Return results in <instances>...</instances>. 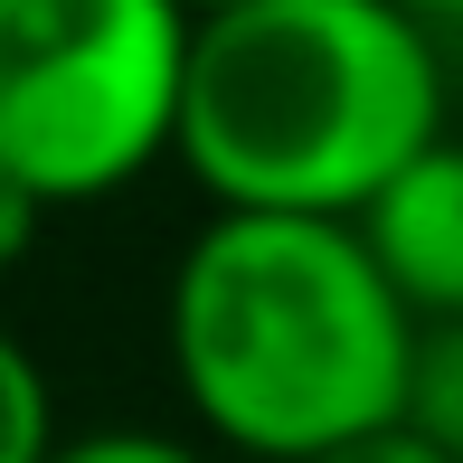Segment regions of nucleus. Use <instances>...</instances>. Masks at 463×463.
<instances>
[{
	"mask_svg": "<svg viewBox=\"0 0 463 463\" xmlns=\"http://www.w3.org/2000/svg\"><path fill=\"white\" fill-rule=\"evenodd\" d=\"M67 426H57V388L38 369V350L0 322V463H57Z\"/></svg>",
	"mask_w": 463,
	"mask_h": 463,
	"instance_id": "obj_5",
	"label": "nucleus"
},
{
	"mask_svg": "<svg viewBox=\"0 0 463 463\" xmlns=\"http://www.w3.org/2000/svg\"><path fill=\"white\" fill-rule=\"evenodd\" d=\"M416 322L350 218L208 208L161 284L180 416L227 463H322L407 426Z\"/></svg>",
	"mask_w": 463,
	"mask_h": 463,
	"instance_id": "obj_1",
	"label": "nucleus"
},
{
	"mask_svg": "<svg viewBox=\"0 0 463 463\" xmlns=\"http://www.w3.org/2000/svg\"><path fill=\"white\" fill-rule=\"evenodd\" d=\"M189 0H0V180L38 208H95L180 161Z\"/></svg>",
	"mask_w": 463,
	"mask_h": 463,
	"instance_id": "obj_3",
	"label": "nucleus"
},
{
	"mask_svg": "<svg viewBox=\"0 0 463 463\" xmlns=\"http://www.w3.org/2000/svg\"><path fill=\"white\" fill-rule=\"evenodd\" d=\"M189 10H199V19H218V10H237V0H189Z\"/></svg>",
	"mask_w": 463,
	"mask_h": 463,
	"instance_id": "obj_11",
	"label": "nucleus"
},
{
	"mask_svg": "<svg viewBox=\"0 0 463 463\" xmlns=\"http://www.w3.org/2000/svg\"><path fill=\"white\" fill-rule=\"evenodd\" d=\"M407 435H426L445 463H463V322H426V341H416Z\"/></svg>",
	"mask_w": 463,
	"mask_h": 463,
	"instance_id": "obj_6",
	"label": "nucleus"
},
{
	"mask_svg": "<svg viewBox=\"0 0 463 463\" xmlns=\"http://www.w3.org/2000/svg\"><path fill=\"white\" fill-rule=\"evenodd\" d=\"M322 463H445V454H435L426 435L388 426V435H369V445H341V454H322Z\"/></svg>",
	"mask_w": 463,
	"mask_h": 463,
	"instance_id": "obj_9",
	"label": "nucleus"
},
{
	"mask_svg": "<svg viewBox=\"0 0 463 463\" xmlns=\"http://www.w3.org/2000/svg\"><path fill=\"white\" fill-rule=\"evenodd\" d=\"M397 10H416L426 29H463V0H397Z\"/></svg>",
	"mask_w": 463,
	"mask_h": 463,
	"instance_id": "obj_10",
	"label": "nucleus"
},
{
	"mask_svg": "<svg viewBox=\"0 0 463 463\" xmlns=\"http://www.w3.org/2000/svg\"><path fill=\"white\" fill-rule=\"evenodd\" d=\"M38 227H48V208H38L29 189H10V180H0V275H10V265H29Z\"/></svg>",
	"mask_w": 463,
	"mask_h": 463,
	"instance_id": "obj_8",
	"label": "nucleus"
},
{
	"mask_svg": "<svg viewBox=\"0 0 463 463\" xmlns=\"http://www.w3.org/2000/svg\"><path fill=\"white\" fill-rule=\"evenodd\" d=\"M57 463H227V454H208L199 435H171V426H95V435H67Z\"/></svg>",
	"mask_w": 463,
	"mask_h": 463,
	"instance_id": "obj_7",
	"label": "nucleus"
},
{
	"mask_svg": "<svg viewBox=\"0 0 463 463\" xmlns=\"http://www.w3.org/2000/svg\"><path fill=\"white\" fill-rule=\"evenodd\" d=\"M360 237L416 322H463V133H445L378 189Z\"/></svg>",
	"mask_w": 463,
	"mask_h": 463,
	"instance_id": "obj_4",
	"label": "nucleus"
},
{
	"mask_svg": "<svg viewBox=\"0 0 463 463\" xmlns=\"http://www.w3.org/2000/svg\"><path fill=\"white\" fill-rule=\"evenodd\" d=\"M445 29L397 0H237L199 19L180 171L237 218H369L445 142Z\"/></svg>",
	"mask_w": 463,
	"mask_h": 463,
	"instance_id": "obj_2",
	"label": "nucleus"
}]
</instances>
